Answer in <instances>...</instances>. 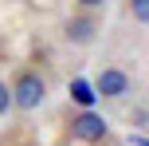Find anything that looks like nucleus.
Returning <instances> with one entry per match:
<instances>
[{
  "label": "nucleus",
  "instance_id": "5",
  "mask_svg": "<svg viewBox=\"0 0 149 146\" xmlns=\"http://www.w3.org/2000/svg\"><path fill=\"white\" fill-rule=\"evenodd\" d=\"M71 99L79 103V111H90L98 95H94V87H90L86 79H71Z\"/></svg>",
  "mask_w": 149,
  "mask_h": 146
},
{
  "label": "nucleus",
  "instance_id": "1",
  "mask_svg": "<svg viewBox=\"0 0 149 146\" xmlns=\"http://www.w3.org/2000/svg\"><path fill=\"white\" fill-rule=\"evenodd\" d=\"M8 87H12V111H39L47 103V79L31 67H20Z\"/></svg>",
  "mask_w": 149,
  "mask_h": 146
},
{
  "label": "nucleus",
  "instance_id": "2",
  "mask_svg": "<svg viewBox=\"0 0 149 146\" xmlns=\"http://www.w3.org/2000/svg\"><path fill=\"white\" fill-rule=\"evenodd\" d=\"M67 130H71V142L94 146V142H102L106 134H110V123H106L98 111H79V115H71Z\"/></svg>",
  "mask_w": 149,
  "mask_h": 146
},
{
  "label": "nucleus",
  "instance_id": "4",
  "mask_svg": "<svg viewBox=\"0 0 149 146\" xmlns=\"http://www.w3.org/2000/svg\"><path fill=\"white\" fill-rule=\"evenodd\" d=\"M98 32H102V24H98V16L94 12H74L67 24H63V39L67 44H74V47H86V44H94L98 39Z\"/></svg>",
  "mask_w": 149,
  "mask_h": 146
},
{
  "label": "nucleus",
  "instance_id": "8",
  "mask_svg": "<svg viewBox=\"0 0 149 146\" xmlns=\"http://www.w3.org/2000/svg\"><path fill=\"white\" fill-rule=\"evenodd\" d=\"M74 4H79L82 12H98V8H106V0H74Z\"/></svg>",
  "mask_w": 149,
  "mask_h": 146
},
{
  "label": "nucleus",
  "instance_id": "6",
  "mask_svg": "<svg viewBox=\"0 0 149 146\" xmlns=\"http://www.w3.org/2000/svg\"><path fill=\"white\" fill-rule=\"evenodd\" d=\"M126 16L134 24H149V0H126Z\"/></svg>",
  "mask_w": 149,
  "mask_h": 146
},
{
  "label": "nucleus",
  "instance_id": "7",
  "mask_svg": "<svg viewBox=\"0 0 149 146\" xmlns=\"http://www.w3.org/2000/svg\"><path fill=\"white\" fill-rule=\"evenodd\" d=\"M8 111H12V87H8L4 79H0V118H4Z\"/></svg>",
  "mask_w": 149,
  "mask_h": 146
},
{
  "label": "nucleus",
  "instance_id": "3",
  "mask_svg": "<svg viewBox=\"0 0 149 146\" xmlns=\"http://www.w3.org/2000/svg\"><path fill=\"white\" fill-rule=\"evenodd\" d=\"M90 87H94L98 99H114V103H118V99H126V95L134 91V79H130L122 67H102Z\"/></svg>",
  "mask_w": 149,
  "mask_h": 146
}]
</instances>
